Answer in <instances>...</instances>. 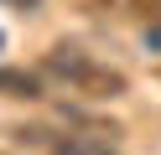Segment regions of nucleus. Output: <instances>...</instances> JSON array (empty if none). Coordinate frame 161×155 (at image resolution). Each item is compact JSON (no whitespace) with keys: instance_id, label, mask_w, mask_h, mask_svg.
I'll use <instances>...</instances> for the list:
<instances>
[{"instance_id":"1","label":"nucleus","mask_w":161,"mask_h":155,"mask_svg":"<svg viewBox=\"0 0 161 155\" xmlns=\"http://www.w3.org/2000/svg\"><path fill=\"white\" fill-rule=\"evenodd\" d=\"M42 72L57 78V83H68V88L83 93V98H125V93H130V78L119 67L94 62L83 47H68V41H57V47L42 57Z\"/></svg>"},{"instance_id":"3","label":"nucleus","mask_w":161,"mask_h":155,"mask_svg":"<svg viewBox=\"0 0 161 155\" xmlns=\"http://www.w3.org/2000/svg\"><path fill=\"white\" fill-rule=\"evenodd\" d=\"M0 93L5 98H42V78L21 67H0Z\"/></svg>"},{"instance_id":"4","label":"nucleus","mask_w":161,"mask_h":155,"mask_svg":"<svg viewBox=\"0 0 161 155\" xmlns=\"http://www.w3.org/2000/svg\"><path fill=\"white\" fill-rule=\"evenodd\" d=\"M78 10H88V16H125V10H135V0H78Z\"/></svg>"},{"instance_id":"5","label":"nucleus","mask_w":161,"mask_h":155,"mask_svg":"<svg viewBox=\"0 0 161 155\" xmlns=\"http://www.w3.org/2000/svg\"><path fill=\"white\" fill-rule=\"evenodd\" d=\"M146 47H151V52H161V26H151V31H146Z\"/></svg>"},{"instance_id":"6","label":"nucleus","mask_w":161,"mask_h":155,"mask_svg":"<svg viewBox=\"0 0 161 155\" xmlns=\"http://www.w3.org/2000/svg\"><path fill=\"white\" fill-rule=\"evenodd\" d=\"M16 5H31V0H16Z\"/></svg>"},{"instance_id":"2","label":"nucleus","mask_w":161,"mask_h":155,"mask_svg":"<svg viewBox=\"0 0 161 155\" xmlns=\"http://www.w3.org/2000/svg\"><path fill=\"white\" fill-rule=\"evenodd\" d=\"M119 129H83V134H47V129H21L16 140H31V145H42L47 155H114L119 150V140H114Z\"/></svg>"}]
</instances>
